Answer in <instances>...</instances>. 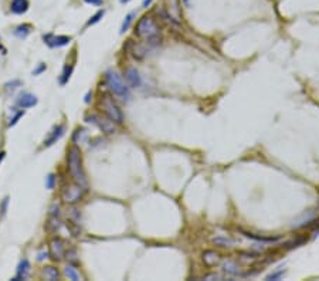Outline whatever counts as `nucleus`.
Wrapping results in <instances>:
<instances>
[{
	"mask_svg": "<svg viewBox=\"0 0 319 281\" xmlns=\"http://www.w3.org/2000/svg\"><path fill=\"white\" fill-rule=\"evenodd\" d=\"M135 34L140 40L148 41L149 44H159L162 41V34H161V27L156 23V20L150 16H143L136 23Z\"/></svg>",
	"mask_w": 319,
	"mask_h": 281,
	"instance_id": "obj_1",
	"label": "nucleus"
},
{
	"mask_svg": "<svg viewBox=\"0 0 319 281\" xmlns=\"http://www.w3.org/2000/svg\"><path fill=\"white\" fill-rule=\"evenodd\" d=\"M67 166L70 176L74 182L87 187V176L84 168H83V158H81V151L77 145H72L68 152H67Z\"/></svg>",
	"mask_w": 319,
	"mask_h": 281,
	"instance_id": "obj_2",
	"label": "nucleus"
},
{
	"mask_svg": "<svg viewBox=\"0 0 319 281\" xmlns=\"http://www.w3.org/2000/svg\"><path fill=\"white\" fill-rule=\"evenodd\" d=\"M105 83L111 90V93H114L117 97H119L121 100L128 101L131 94H129V87L124 83V80L121 78V76L118 74L117 71L108 70L105 73Z\"/></svg>",
	"mask_w": 319,
	"mask_h": 281,
	"instance_id": "obj_3",
	"label": "nucleus"
},
{
	"mask_svg": "<svg viewBox=\"0 0 319 281\" xmlns=\"http://www.w3.org/2000/svg\"><path fill=\"white\" fill-rule=\"evenodd\" d=\"M100 107L104 111V114L108 118H111L112 121H115L117 124H121L124 121V115L122 111L119 109L117 105V102L114 101V98L108 95V94H102L100 98Z\"/></svg>",
	"mask_w": 319,
	"mask_h": 281,
	"instance_id": "obj_4",
	"label": "nucleus"
},
{
	"mask_svg": "<svg viewBox=\"0 0 319 281\" xmlns=\"http://www.w3.org/2000/svg\"><path fill=\"white\" fill-rule=\"evenodd\" d=\"M84 193H86V187L72 180V183L62 187L61 199L68 204H75L83 199Z\"/></svg>",
	"mask_w": 319,
	"mask_h": 281,
	"instance_id": "obj_5",
	"label": "nucleus"
},
{
	"mask_svg": "<svg viewBox=\"0 0 319 281\" xmlns=\"http://www.w3.org/2000/svg\"><path fill=\"white\" fill-rule=\"evenodd\" d=\"M88 122H93V124L98 125V128L102 129V132L105 133H114L117 131V126H115V121H112L111 118L101 117V115H90V121Z\"/></svg>",
	"mask_w": 319,
	"mask_h": 281,
	"instance_id": "obj_6",
	"label": "nucleus"
},
{
	"mask_svg": "<svg viewBox=\"0 0 319 281\" xmlns=\"http://www.w3.org/2000/svg\"><path fill=\"white\" fill-rule=\"evenodd\" d=\"M65 254V243L60 237H54L50 242V257L54 261H60Z\"/></svg>",
	"mask_w": 319,
	"mask_h": 281,
	"instance_id": "obj_7",
	"label": "nucleus"
},
{
	"mask_svg": "<svg viewBox=\"0 0 319 281\" xmlns=\"http://www.w3.org/2000/svg\"><path fill=\"white\" fill-rule=\"evenodd\" d=\"M43 39L50 47L67 46L71 41V37H68V36H54V34H46Z\"/></svg>",
	"mask_w": 319,
	"mask_h": 281,
	"instance_id": "obj_8",
	"label": "nucleus"
},
{
	"mask_svg": "<svg viewBox=\"0 0 319 281\" xmlns=\"http://www.w3.org/2000/svg\"><path fill=\"white\" fill-rule=\"evenodd\" d=\"M124 76H125V80L128 81V84L132 87V88H138V87H140V84H142L139 71L136 70V68H133V67L126 68L124 73Z\"/></svg>",
	"mask_w": 319,
	"mask_h": 281,
	"instance_id": "obj_9",
	"label": "nucleus"
},
{
	"mask_svg": "<svg viewBox=\"0 0 319 281\" xmlns=\"http://www.w3.org/2000/svg\"><path fill=\"white\" fill-rule=\"evenodd\" d=\"M37 104V97L30 93H22L17 98V105L20 108H31Z\"/></svg>",
	"mask_w": 319,
	"mask_h": 281,
	"instance_id": "obj_10",
	"label": "nucleus"
},
{
	"mask_svg": "<svg viewBox=\"0 0 319 281\" xmlns=\"http://www.w3.org/2000/svg\"><path fill=\"white\" fill-rule=\"evenodd\" d=\"M64 131H65V126H64V125H57V126H54L53 131L48 133V136H47L46 140H44V147H51V145H54L55 142L64 135Z\"/></svg>",
	"mask_w": 319,
	"mask_h": 281,
	"instance_id": "obj_11",
	"label": "nucleus"
},
{
	"mask_svg": "<svg viewBox=\"0 0 319 281\" xmlns=\"http://www.w3.org/2000/svg\"><path fill=\"white\" fill-rule=\"evenodd\" d=\"M202 260H203V263L207 265V267H214V265L220 264L221 257H220V254H218V253L213 251V250H206V251L202 254Z\"/></svg>",
	"mask_w": 319,
	"mask_h": 281,
	"instance_id": "obj_12",
	"label": "nucleus"
},
{
	"mask_svg": "<svg viewBox=\"0 0 319 281\" xmlns=\"http://www.w3.org/2000/svg\"><path fill=\"white\" fill-rule=\"evenodd\" d=\"M29 0H12L10 2V12L15 15H23L29 10Z\"/></svg>",
	"mask_w": 319,
	"mask_h": 281,
	"instance_id": "obj_13",
	"label": "nucleus"
},
{
	"mask_svg": "<svg viewBox=\"0 0 319 281\" xmlns=\"http://www.w3.org/2000/svg\"><path fill=\"white\" fill-rule=\"evenodd\" d=\"M29 274H30V263L29 260H22L20 264L17 267V274H16L15 281L17 280H27L29 278Z\"/></svg>",
	"mask_w": 319,
	"mask_h": 281,
	"instance_id": "obj_14",
	"label": "nucleus"
},
{
	"mask_svg": "<svg viewBox=\"0 0 319 281\" xmlns=\"http://www.w3.org/2000/svg\"><path fill=\"white\" fill-rule=\"evenodd\" d=\"M44 229H46L48 233H55V232L60 229V220H58V216H48V220H47Z\"/></svg>",
	"mask_w": 319,
	"mask_h": 281,
	"instance_id": "obj_15",
	"label": "nucleus"
},
{
	"mask_svg": "<svg viewBox=\"0 0 319 281\" xmlns=\"http://www.w3.org/2000/svg\"><path fill=\"white\" fill-rule=\"evenodd\" d=\"M31 31V26L30 24H20L17 26L15 30V36H17L19 39H24L29 36V33Z\"/></svg>",
	"mask_w": 319,
	"mask_h": 281,
	"instance_id": "obj_16",
	"label": "nucleus"
},
{
	"mask_svg": "<svg viewBox=\"0 0 319 281\" xmlns=\"http://www.w3.org/2000/svg\"><path fill=\"white\" fill-rule=\"evenodd\" d=\"M223 270L228 274H233V275H240V268H238V265L235 264L234 261H226L224 264H223Z\"/></svg>",
	"mask_w": 319,
	"mask_h": 281,
	"instance_id": "obj_17",
	"label": "nucleus"
},
{
	"mask_svg": "<svg viewBox=\"0 0 319 281\" xmlns=\"http://www.w3.org/2000/svg\"><path fill=\"white\" fill-rule=\"evenodd\" d=\"M65 275L70 278V280H74V281H78L81 278V275L78 273V270L74 267L72 264H68L65 267Z\"/></svg>",
	"mask_w": 319,
	"mask_h": 281,
	"instance_id": "obj_18",
	"label": "nucleus"
},
{
	"mask_svg": "<svg viewBox=\"0 0 319 281\" xmlns=\"http://www.w3.org/2000/svg\"><path fill=\"white\" fill-rule=\"evenodd\" d=\"M43 275L50 281L58 280V271H57V268H54V267H46L43 270Z\"/></svg>",
	"mask_w": 319,
	"mask_h": 281,
	"instance_id": "obj_19",
	"label": "nucleus"
},
{
	"mask_svg": "<svg viewBox=\"0 0 319 281\" xmlns=\"http://www.w3.org/2000/svg\"><path fill=\"white\" fill-rule=\"evenodd\" d=\"M211 242L214 243L216 246H220V247H231L234 244L233 240L228 239V237H216V239H213Z\"/></svg>",
	"mask_w": 319,
	"mask_h": 281,
	"instance_id": "obj_20",
	"label": "nucleus"
},
{
	"mask_svg": "<svg viewBox=\"0 0 319 281\" xmlns=\"http://www.w3.org/2000/svg\"><path fill=\"white\" fill-rule=\"evenodd\" d=\"M72 70H74V65H72V64H70V67H68V64L64 67V71H62L61 77H60V83H61V86H64V84L70 80Z\"/></svg>",
	"mask_w": 319,
	"mask_h": 281,
	"instance_id": "obj_21",
	"label": "nucleus"
},
{
	"mask_svg": "<svg viewBox=\"0 0 319 281\" xmlns=\"http://www.w3.org/2000/svg\"><path fill=\"white\" fill-rule=\"evenodd\" d=\"M244 236H247L250 239H254V240H258V242H275V240H278V237H263V236H257V234H253V233H246V232H243Z\"/></svg>",
	"mask_w": 319,
	"mask_h": 281,
	"instance_id": "obj_22",
	"label": "nucleus"
},
{
	"mask_svg": "<svg viewBox=\"0 0 319 281\" xmlns=\"http://www.w3.org/2000/svg\"><path fill=\"white\" fill-rule=\"evenodd\" d=\"M133 17H135V13H133V12L132 13H129V15L125 17L124 23H122V26H121V33H125V31L129 29V26H131V23H132Z\"/></svg>",
	"mask_w": 319,
	"mask_h": 281,
	"instance_id": "obj_23",
	"label": "nucleus"
},
{
	"mask_svg": "<svg viewBox=\"0 0 319 281\" xmlns=\"http://www.w3.org/2000/svg\"><path fill=\"white\" fill-rule=\"evenodd\" d=\"M104 15H105V12H104V10H100V12H97V13H95V15H94L93 17H91V19L88 20V23H87V26H93V24L98 23V22L101 20L102 17H104Z\"/></svg>",
	"mask_w": 319,
	"mask_h": 281,
	"instance_id": "obj_24",
	"label": "nucleus"
},
{
	"mask_svg": "<svg viewBox=\"0 0 319 281\" xmlns=\"http://www.w3.org/2000/svg\"><path fill=\"white\" fill-rule=\"evenodd\" d=\"M282 274H284V268H281V270H278V271H275V273H271L270 275H267V278H265V280H268V281L280 280Z\"/></svg>",
	"mask_w": 319,
	"mask_h": 281,
	"instance_id": "obj_25",
	"label": "nucleus"
},
{
	"mask_svg": "<svg viewBox=\"0 0 319 281\" xmlns=\"http://www.w3.org/2000/svg\"><path fill=\"white\" fill-rule=\"evenodd\" d=\"M54 183H55V178H54V175L51 173V175H48V176H47L46 187L47 189H53V187H54Z\"/></svg>",
	"mask_w": 319,
	"mask_h": 281,
	"instance_id": "obj_26",
	"label": "nucleus"
},
{
	"mask_svg": "<svg viewBox=\"0 0 319 281\" xmlns=\"http://www.w3.org/2000/svg\"><path fill=\"white\" fill-rule=\"evenodd\" d=\"M65 256H67V260H70L71 263H77V258H75V251H74V250L67 251V253H65Z\"/></svg>",
	"mask_w": 319,
	"mask_h": 281,
	"instance_id": "obj_27",
	"label": "nucleus"
},
{
	"mask_svg": "<svg viewBox=\"0 0 319 281\" xmlns=\"http://www.w3.org/2000/svg\"><path fill=\"white\" fill-rule=\"evenodd\" d=\"M23 115H24V111H19V112L16 114V117L13 118V119H10V122H9V126H12V125H15L16 122H17V121L20 119V118L23 117Z\"/></svg>",
	"mask_w": 319,
	"mask_h": 281,
	"instance_id": "obj_28",
	"label": "nucleus"
},
{
	"mask_svg": "<svg viewBox=\"0 0 319 281\" xmlns=\"http://www.w3.org/2000/svg\"><path fill=\"white\" fill-rule=\"evenodd\" d=\"M44 70H46V64H40L39 68H37V70L33 71V76H39L40 73H43Z\"/></svg>",
	"mask_w": 319,
	"mask_h": 281,
	"instance_id": "obj_29",
	"label": "nucleus"
},
{
	"mask_svg": "<svg viewBox=\"0 0 319 281\" xmlns=\"http://www.w3.org/2000/svg\"><path fill=\"white\" fill-rule=\"evenodd\" d=\"M8 203H9V197H6V199L3 200V207H2V215H3V216L6 215V210H8Z\"/></svg>",
	"mask_w": 319,
	"mask_h": 281,
	"instance_id": "obj_30",
	"label": "nucleus"
},
{
	"mask_svg": "<svg viewBox=\"0 0 319 281\" xmlns=\"http://www.w3.org/2000/svg\"><path fill=\"white\" fill-rule=\"evenodd\" d=\"M88 5H101L102 0H84Z\"/></svg>",
	"mask_w": 319,
	"mask_h": 281,
	"instance_id": "obj_31",
	"label": "nucleus"
},
{
	"mask_svg": "<svg viewBox=\"0 0 319 281\" xmlns=\"http://www.w3.org/2000/svg\"><path fill=\"white\" fill-rule=\"evenodd\" d=\"M152 2H153V0H143V3H142V6H143V8H145V9H148L149 6L152 5Z\"/></svg>",
	"mask_w": 319,
	"mask_h": 281,
	"instance_id": "obj_32",
	"label": "nucleus"
},
{
	"mask_svg": "<svg viewBox=\"0 0 319 281\" xmlns=\"http://www.w3.org/2000/svg\"><path fill=\"white\" fill-rule=\"evenodd\" d=\"M5 155H6L5 152H0V164H2V161L5 159Z\"/></svg>",
	"mask_w": 319,
	"mask_h": 281,
	"instance_id": "obj_33",
	"label": "nucleus"
},
{
	"mask_svg": "<svg viewBox=\"0 0 319 281\" xmlns=\"http://www.w3.org/2000/svg\"><path fill=\"white\" fill-rule=\"evenodd\" d=\"M183 2H185V5H186V6H189V5H190V0H183Z\"/></svg>",
	"mask_w": 319,
	"mask_h": 281,
	"instance_id": "obj_34",
	"label": "nucleus"
},
{
	"mask_svg": "<svg viewBox=\"0 0 319 281\" xmlns=\"http://www.w3.org/2000/svg\"><path fill=\"white\" fill-rule=\"evenodd\" d=\"M128 2H131V0H121V3H122V5H125V3H128Z\"/></svg>",
	"mask_w": 319,
	"mask_h": 281,
	"instance_id": "obj_35",
	"label": "nucleus"
},
{
	"mask_svg": "<svg viewBox=\"0 0 319 281\" xmlns=\"http://www.w3.org/2000/svg\"><path fill=\"white\" fill-rule=\"evenodd\" d=\"M0 48H2V44H0Z\"/></svg>",
	"mask_w": 319,
	"mask_h": 281,
	"instance_id": "obj_36",
	"label": "nucleus"
}]
</instances>
